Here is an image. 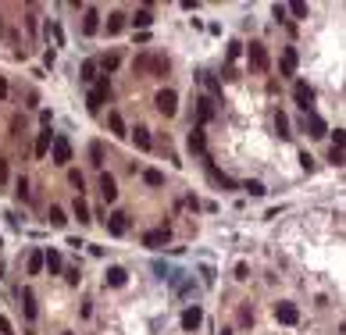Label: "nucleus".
Instances as JSON below:
<instances>
[{
  "label": "nucleus",
  "mask_w": 346,
  "mask_h": 335,
  "mask_svg": "<svg viewBox=\"0 0 346 335\" xmlns=\"http://www.w3.org/2000/svg\"><path fill=\"white\" fill-rule=\"evenodd\" d=\"M168 68H171V61L164 54H139L132 61V72L139 75H168Z\"/></svg>",
  "instance_id": "nucleus-1"
},
{
  "label": "nucleus",
  "mask_w": 346,
  "mask_h": 335,
  "mask_svg": "<svg viewBox=\"0 0 346 335\" xmlns=\"http://www.w3.org/2000/svg\"><path fill=\"white\" fill-rule=\"evenodd\" d=\"M246 61H250V68H254V72H268V68H272L268 47H264V43H257V39L246 47Z\"/></svg>",
  "instance_id": "nucleus-2"
},
{
  "label": "nucleus",
  "mask_w": 346,
  "mask_h": 335,
  "mask_svg": "<svg viewBox=\"0 0 346 335\" xmlns=\"http://www.w3.org/2000/svg\"><path fill=\"white\" fill-rule=\"evenodd\" d=\"M107 93H111L107 75H97V82H93L89 96H86V107H89V111H100V107H104V100H107Z\"/></svg>",
  "instance_id": "nucleus-3"
},
{
  "label": "nucleus",
  "mask_w": 346,
  "mask_h": 335,
  "mask_svg": "<svg viewBox=\"0 0 346 335\" xmlns=\"http://www.w3.org/2000/svg\"><path fill=\"white\" fill-rule=\"evenodd\" d=\"M50 161L57 168H65L71 161V143H68V136H54V143H50Z\"/></svg>",
  "instance_id": "nucleus-4"
},
{
  "label": "nucleus",
  "mask_w": 346,
  "mask_h": 335,
  "mask_svg": "<svg viewBox=\"0 0 346 335\" xmlns=\"http://www.w3.org/2000/svg\"><path fill=\"white\" fill-rule=\"evenodd\" d=\"M153 103H157V111H161L164 118H171V114L179 111V93H175V89H161V93L153 96Z\"/></svg>",
  "instance_id": "nucleus-5"
},
{
  "label": "nucleus",
  "mask_w": 346,
  "mask_h": 335,
  "mask_svg": "<svg viewBox=\"0 0 346 335\" xmlns=\"http://www.w3.org/2000/svg\"><path fill=\"white\" fill-rule=\"evenodd\" d=\"M275 321L278 325H296L300 321V307L296 303H275Z\"/></svg>",
  "instance_id": "nucleus-6"
},
{
  "label": "nucleus",
  "mask_w": 346,
  "mask_h": 335,
  "mask_svg": "<svg viewBox=\"0 0 346 335\" xmlns=\"http://www.w3.org/2000/svg\"><path fill=\"white\" fill-rule=\"evenodd\" d=\"M168 239H171V228L164 225V228H153V232H146V236H143V246H150V250H161Z\"/></svg>",
  "instance_id": "nucleus-7"
},
{
  "label": "nucleus",
  "mask_w": 346,
  "mask_h": 335,
  "mask_svg": "<svg viewBox=\"0 0 346 335\" xmlns=\"http://www.w3.org/2000/svg\"><path fill=\"white\" fill-rule=\"evenodd\" d=\"M293 96H296V103H300V111L307 114V111H311V103H314V89H311V86H307V82H296V86H293Z\"/></svg>",
  "instance_id": "nucleus-8"
},
{
  "label": "nucleus",
  "mask_w": 346,
  "mask_h": 335,
  "mask_svg": "<svg viewBox=\"0 0 346 335\" xmlns=\"http://www.w3.org/2000/svg\"><path fill=\"white\" fill-rule=\"evenodd\" d=\"M303 129H311L307 136H314V139H321V136H329V125H325V121H321V118H318L314 111H311V114H303Z\"/></svg>",
  "instance_id": "nucleus-9"
},
{
  "label": "nucleus",
  "mask_w": 346,
  "mask_h": 335,
  "mask_svg": "<svg viewBox=\"0 0 346 335\" xmlns=\"http://www.w3.org/2000/svg\"><path fill=\"white\" fill-rule=\"evenodd\" d=\"M104 221H107V232H111V236H125V232H129V214H122V211H114V214L104 218Z\"/></svg>",
  "instance_id": "nucleus-10"
},
{
  "label": "nucleus",
  "mask_w": 346,
  "mask_h": 335,
  "mask_svg": "<svg viewBox=\"0 0 346 335\" xmlns=\"http://www.w3.org/2000/svg\"><path fill=\"white\" fill-rule=\"evenodd\" d=\"M200 321H204V310H200L197 303L182 310V328H186V332H197V328H200Z\"/></svg>",
  "instance_id": "nucleus-11"
},
{
  "label": "nucleus",
  "mask_w": 346,
  "mask_h": 335,
  "mask_svg": "<svg viewBox=\"0 0 346 335\" xmlns=\"http://www.w3.org/2000/svg\"><path fill=\"white\" fill-rule=\"evenodd\" d=\"M100 193H104V200H107V203H114V200H118V182H114V175H107V171L100 175Z\"/></svg>",
  "instance_id": "nucleus-12"
},
{
  "label": "nucleus",
  "mask_w": 346,
  "mask_h": 335,
  "mask_svg": "<svg viewBox=\"0 0 346 335\" xmlns=\"http://www.w3.org/2000/svg\"><path fill=\"white\" fill-rule=\"evenodd\" d=\"M97 29H100V14H97L93 7H86V11H82V36H93Z\"/></svg>",
  "instance_id": "nucleus-13"
},
{
  "label": "nucleus",
  "mask_w": 346,
  "mask_h": 335,
  "mask_svg": "<svg viewBox=\"0 0 346 335\" xmlns=\"http://www.w3.org/2000/svg\"><path fill=\"white\" fill-rule=\"evenodd\" d=\"M104 282H107V285H114V289H122V285L129 282V271L114 264V267H107V275H104Z\"/></svg>",
  "instance_id": "nucleus-14"
},
{
  "label": "nucleus",
  "mask_w": 346,
  "mask_h": 335,
  "mask_svg": "<svg viewBox=\"0 0 346 335\" xmlns=\"http://www.w3.org/2000/svg\"><path fill=\"white\" fill-rule=\"evenodd\" d=\"M50 143H54V132H50V129H43V132L36 136V146H32V150H36V157H47V154H50Z\"/></svg>",
  "instance_id": "nucleus-15"
},
{
  "label": "nucleus",
  "mask_w": 346,
  "mask_h": 335,
  "mask_svg": "<svg viewBox=\"0 0 346 335\" xmlns=\"http://www.w3.org/2000/svg\"><path fill=\"white\" fill-rule=\"evenodd\" d=\"M197 103H200V111H197L200 125H197V129H204V121H210V118H214V111H218V107H214V100H210V96H200Z\"/></svg>",
  "instance_id": "nucleus-16"
},
{
  "label": "nucleus",
  "mask_w": 346,
  "mask_h": 335,
  "mask_svg": "<svg viewBox=\"0 0 346 335\" xmlns=\"http://www.w3.org/2000/svg\"><path fill=\"white\" fill-rule=\"evenodd\" d=\"M186 143H189V150H193V154H200V157L207 154V143H204V129H193Z\"/></svg>",
  "instance_id": "nucleus-17"
},
{
  "label": "nucleus",
  "mask_w": 346,
  "mask_h": 335,
  "mask_svg": "<svg viewBox=\"0 0 346 335\" xmlns=\"http://www.w3.org/2000/svg\"><path fill=\"white\" fill-rule=\"evenodd\" d=\"M43 267H47L50 275H57V271L65 267V260H61V253H57V250H47V253H43Z\"/></svg>",
  "instance_id": "nucleus-18"
},
{
  "label": "nucleus",
  "mask_w": 346,
  "mask_h": 335,
  "mask_svg": "<svg viewBox=\"0 0 346 335\" xmlns=\"http://www.w3.org/2000/svg\"><path fill=\"white\" fill-rule=\"evenodd\" d=\"M107 125H111V132H114L118 139H125V136H129V129H125V121H122V114H118V111H111V114H107Z\"/></svg>",
  "instance_id": "nucleus-19"
},
{
  "label": "nucleus",
  "mask_w": 346,
  "mask_h": 335,
  "mask_svg": "<svg viewBox=\"0 0 346 335\" xmlns=\"http://www.w3.org/2000/svg\"><path fill=\"white\" fill-rule=\"evenodd\" d=\"M132 139H136L139 150H150V146H153V139H150V129H143V125H136V129H132Z\"/></svg>",
  "instance_id": "nucleus-20"
},
{
  "label": "nucleus",
  "mask_w": 346,
  "mask_h": 335,
  "mask_svg": "<svg viewBox=\"0 0 346 335\" xmlns=\"http://www.w3.org/2000/svg\"><path fill=\"white\" fill-rule=\"evenodd\" d=\"M118 65H122V54H118V50H111V54H104V57H100V68H104V75H111Z\"/></svg>",
  "instance_id": "nucleus-21"
},
{
  "label": "nucleus",
  "mask_w": 346,
  "mask_h": 335,
  "mask_svg": "<svg viewBox=\"0 0 346 335\" xmlns=\"http://www.w3.org/2000/svg\"><path fill=\"white\" fill-rule=\"evenodd\" d=\"M282 75H296V50L293 47H285V54H282Z\"/></svg>",
  "instance_id": "nucleus-22"
},
{
  "label": "nucleus",
  "mask_w": 346,
  "mask_h": 335,
  "mask_svg": "<svg viewBox=\"0 0 346 335\" xmlns=\"http://www.w3.org/2000/svg\"><path fill=\"white\" fill-rule=\"evenodd\" d=\"M75 218H79V225H89V221H93V214H89V203H86L82 196H75Z\"/></svg>",
  "instance_id": "nucleus-23"
},
{
  "label": "nucleus",
  "mask_w": 346,
  "mask_h": 335,
  "mask_svg": "<svg viewBox=\"0 0 346 335\" xmlns=\"http://www.w3.org/2000/svg\"><path fill=\"white\" fill-rule=\"evenodd\" d=\"M122 29H125V14H122V11H114V14L107 18V36H118Z\"/></svg>",
  "instance_id": "nucleus-24"
},
{
  "label": "nucleus",
  "mask_w": 346,
  "mask_h": 335,
  "mask_svg": "<svg viewBox=\"0 0 346 335\" xmlns=\"http://www.w3.org/2000/svg\"><path fill=\"white\" fill-rule=\"evenodd\" d=\"M200 82L207 86L210 100H218V96H221V86H218V79H214V75H210V72H200Z\"/></svg>",
  "instance_id": "nucleus-25"
},
{
  "label": "nucleus",
  "mask_w": 346,
  "mask_h": 335,
  "mask_svg": "<svg viewBox=\"0 0 346 335\" xmlns=\"http://www.w3.org/2000/svg\"><path fill=\"white\" fill-rule=\"evenodd\" d=\"M22 300H25V318L32 321L36 318V296H32V289H22Z\"/></svg>",
  "instance_id": "nucleus-26"
},
{
  "label": "nucleus",
  "mask_w": 346,
  "mask_h": 335,
  "mask_svg": "<svg viewBox=\"0 0 346 335\" xmlns=\"http://www.w3.org/2000/svg\"><path fill=\"white\" fill-rule=\"evenodd\" d=\"M43 271V250H32L29 253V275H40Z\"/></svg>",
  "instance_id": "nucleus-27"
},
{
  "label": "nucleus",
  "mask_w": 346,
  "mask_h": 335,
  "mask_svg": "<svg viewBox=\"0 0 346 335\" xmlns=\"http://www.w3.org/2000/svg\"><path fill=\"white\" fill-rule=\"evenodd\" d=\"M143 182H146V185H164V175H161L157 168H146V171H143Z\"/></svg>",
  "instance_id": "nucleus-28"
},
{
  "label": "nucleus",
  "mask_w": 346,
  "mask_h": 335,
  "mask_svg": "<svg viewBox=\"0 0 346 335\" xmlns=\"http://www.w3.org/2000/svg\"><path fill=\"white\" fill-rule=\"evenodd\" d=\"M243 189H246L250 196H264V193H268V189H264V182H257V178H246V182H243Z\"/></svg>",
  "instance_id": "nucleus-29"
},
{
  "label": "nucleus",
  "mask_w": 346,
  "mask_h": 335,
  "mask_svg": "<svg viewBox=\"0 0 346 335\" xmlns=\"http://www.w3.org/2000/svg\"><path fill=\"white\" fill-rule=\"evenodd\" d=\"M47 218H50V225H54V228H65V221H68L61 207H50V211H47Z\"/></svg>",
  "instance_id": "nucleus-30"
},
{
  "label": "nucleus",
  "mask_w": 346,
  "mask_h": 335,
  "mask_svg": "<svg viewBox=\"0 0 346 335\" xmlns=\"http://www.w3.org/2000/svg\"><path fill=\"white\" fill-rule=\"evenodd\" d=\"M89 157L97 168H104V143H89Z\"/></svg>",
  "instance_id": "nucleus-31"
},
{
  "label": "nucleus",
  "mask_w": 346,
  "mask_h": 335,
  "mask_svg": "<svg viewBox=\"0 0 346 335\" xmlns=\"http://www.w3.org/2000/svg\"><path fill=\"white\" fill-rule=\"evenodd\" d=\"M82 82H97V61H86V65H82Z\"/></svg>",
  "instance_id": "nucleus-32"
},
{
  "label": "nucleus",
  "mask_w": 346,
  "mask_h": 335,
  "mask_svg": "<svg viewBox=\"0 0 346 335\" xmlns=\"http://www.w3.org/2000/svg\"><path fill=\"white\" fill-rule=\"evenodd\" d=\"M210 178H214L218 185H225V189H236V182H232L228 175H221V171H214V168H210Z\"/></svg>",
  "instance_id": "nucleus-33"
},
{
  "label": "nucleus",
  "mask_w": 346,
  "mask_h": 335,
  "mask_svg": "<svg viewBox=\"0 0 346 335\" xmlns=\"http://www.w3.org/2000/svg\"><path fill=\"white\" fill-rule=\"evenodd\" d=\"M132 22H136L139 29H146V25H150V22H153V14H150V11H146V7H143V11H136V18H132Z\"/></svg>",
  "instance_id": "nucleus-34"
},
{
  "label": "nucleus",
  "mask_w": 346,
  "mask_h": 335,
  "mask_svg": "<svg viewBox=\"0 0 346 335\" xmlns=\"http://www.w3.org/2000/svg\"><path fill=\"white\" fill-rule=\"evenodd\" d=\"M275 129H278V136H289V118H285L282 111L275 114Z\"/></svg>",
  "instance_id": "nucleus-35"
},
{
  "label": "nucleus",
  "mask_w": 346,
  "mask_h": 335,
  "mask_svg": "<svg viewBox=\"0 0 346 335\" xmlns=\"http://www.w3.org/2000/svg\"><path fill=\"white\" fill-rule=\"evenodd\" d=\"M329 161H332V164H336V168H343V164H346L343 150H339V146H332V150H329Z\"/></svg>",
  "instance_id": "nucleus-36"
},
{
  "label": "nucleus",
  "mask_w": 346,
  "mask_h": 335,
  "mask_svg": "<svg viewBox=\"0 0 346 335\" xmlns=\"http://www.w3.org/2000/svg\"><path fill=\"white\" fill-rule=\"evenodd\" d=\"M14 193H18L22 200H29V182H25V178H18V182H14Z\"/></svg>",
  "instance_id": "nucleus-37"
},
{
  "label": "nucleus",
  "mask_w": 346,
  "mask_h": 335,
  "mask_svg": "<svg viewBox=\"0 0 346 335\" xmlns=\"http://www.w3.org/2000/svg\"><path fill=\"white\" fill-rule=\"evenodd\" d=\"M68 182L75 185V189H79V193H82V185H86V178H82L79 171H68Z\"/></svg>",
  "instance_id": "nucleus-38"
},
{
  "label": "nucleus",
  "mask_w": 346,
  "mask_h": 335,
  "mask_svg": "<svg viewBox=\"0 0 346 335\" xmlns=\"http://www.w3.org/2000/svg\"><path fill=\"white\" fill-rule=\"evenodd\" d=\"M65 278H68L71 285H79V278H82V271H79V264H75V267H68V271H65Z\"/></svg>",
  "instance_id": "nucleus-39"
},
{
  "label": "nucleus",
  "mask_w": 346,
  "mask_h": 335,
  "mask_svg": "<svg viewBox=\"0 0 346 335\" xmlns=\"http://www.w3.org/2000/svg\"><path fill=\"white\" fill-rule=\"evenodd\" d=\"M285 11H293V14H296V18H307V4H289V7H285Z\"/></svg>",
  "instance_id": "nucleus-40"
},
{
  "label": "nucleus",
  "mask_w": 346,
  "mask_h": 335,
  "mask_svg": "<svg viewBox=\"0 0 346 335\" xmlns=\"http://www.w3.org/2000/svg\"><path fill=\"white\" fill-rule=\"evenodd\" d=\"M200 275H204V285H214V271H210V264L200 267Z\"/></svg>",
  "instance_id": "nucleus-41"
},
{
  "label": "nucleus",
  "mask_w": 346,
  "mask_h": 335,
  "mask_svg": "<svg viewBox=\"0 0 346 335\" xmlns=\"http://www.w3.org/2000/svg\"><path fill=\"white\" fill-rule=\"evenodd\" d=\"M272 14H275L278 22H285V14H289V11H285V4H275V7H272Z\"/></svg>",
  "instance_id": "nucleus-42"
},
{
  "label": "nucleus",
  "mask_w": 346,
  "mask_h": 335,
  "mask_svg": "<svg viewBox=\"0 0 346 335\" xmlns=\"http://www.w3.org/2000/svg\"><path fill=\"white\" fill-rule=\"evenodd\" d=\"M300 164H303V171H311V168H314V157H311V154H300Z\"/></svg>",
  "instance_id": "nucleus-43"
},
{
  "label": "nucleus",
  "mask_w": 346,
  "mask_h": 335,
  "mask_svg": "<svg viewBox=\"0 0 346 335\" xmlns=\"http://www.w3.org/2000/svg\"><path fill=\"white\" fill-rule=\"evenodd\" d=\"M332 136H336V143H332V146H339V150H343V139H346V132H343V129H336Z\"/></svg>",
  "instance_id": "nucleus-44"
},
{
  "label": "nucleus",
  "mask_w": 346,
  "mask_h": 335,
  "mask_svg": "<svg viewBox=\"0 0 346 335\" xmlns=\"http://www.w3.org/2000/svg\"><path fill=\"white\" fill-rule=\"evenodd\" d=\"M0 335H11V321H7L4 314H0Z\"/></svg>",
  "instance_id": "nucleus-45"
},
{
  "label": "nucleus",
  "mask_w": 346,
  "mask_h": 335,
  "mask_svg": "<svg viewBox=\"0 0 346 335\" xmlns=\"http://www.w3.org/2000/svg\"><path fill=\"white\" fill-rule=\"evenodd\" d=\"M7 93H11V89H7V79L0 75V100H7Z\"/></svg>",
  "instance_id": "nucleus-46"
},
{
  "label": "nucleus",
  "mask_w": 346,
  "mask_h": 335,
  "mask_svg": "<svg viewBox=\"0 0 346 335\" xmlns=\"http://www.w3.org/2000/svg\"><path fill=\"white\" fill-rule=\"evenodd\" d=\"M0 36H4V18H0Z\"/></svg>",
  "instance_id": "nucleus-47"
},
{
  "label": "nucleus",
  "mask_w": 346,
  "mask_h": 335,
  "mask_svg": "<svg viewBox=\"0 0 346 335\" xmlns=\"http://www.w3.org/2000/svg\"><path fill=\"white\" fill-rule=\"evenodd\" d=\"M221 335H232V332H221Z\"/></svg>",
  "instance_id": "nucleus-48"
},
{
  "label": "nucleus",
  "mask_w": 346,
  "mask_h": 335,
  "mask_svg": "<svg viewBox=\"0 0 346 335\" xmlns=\"http://www.w3.org/2000/svg\"><path fill=\"white\" fill-rule=\"evenodd\" d=\"M65 335H71V332H65Z\"/></svg>",
  "instance_id": "nucleus-49"
}]
</instances>
